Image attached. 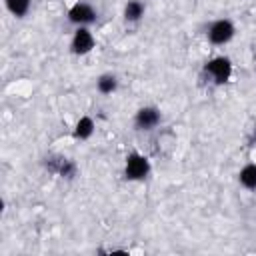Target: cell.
<instances>
[{
	"label": "cell",
	"mask_w": 256,
	"mask_h": 256,
	"mask_svg": "<svg viewBox=\"0 0 256 256\" xmlns=\"http://www.w3.org/2000/svg\"><path fill=\"white\" fill-rule=\"evenodd\" d=\"M148 172H150V162L142 154L138 152L128 154L126 164H124V176L128 180H142L148 176Z\"/></svg>",
	"instance_id": "6da1fadb"
},
{
	"label": "cell",
	"mask_w": 256,
	"mask_h": 256,
	"mask_svg": "<svg viewBox=\"0 0 256 256\" xmlns=\"http://www.w3.org/2000/svg\"><path fill=\"white\" fill-rule=\"evenodd\" d=\"M204 72L214 80V84H224V82H228V78L232 74V64L228 58L218 56L204 64Z\"/></svg>",
	"instance_id": "7a4b0ae2"
},
{
	"label": "cell",
	"mask_w": 256,
	"mask_h": 256,
	"mask_svg": "<svg viewBox=\"0 0 256 256\" xmlns=\"http://www.w3.org/2000/svg\"><path fill=\"white\" fill-rule=\"evenodd\" d=\"M232 36H234V24L226 18L212 22L208 28V40L212 44H226L228 40H232Z\"/></svg>",
	"instance_id": "3957f363"
},
{
	"label": "cell",
	"mask_w": 256,
	"mask_h": 256,
	"mask_svg": "<svg viewBox=\"0 0 256 256\" xmlns=\"http://www.w3.org/2000/svg\"><path fill=\"white\" fill-rule=\"evenodd\" d=\"M68 20L72 24H78V26H86V24H92L96 20V10L86 4V2H76L70 10H68Z\"/></svg>",
	"instance_id": "277c9868"
},
{
	"label": "cell",
	"mask_w": 256,
	"mask_h": 256,
	"mask_svg": "<svg viewBox=\"0 0 256 256\" xmlns=\"http://www.w3.org/2000/svg\"><path fill=\"white\" fill-rule=\"evenodd\" d=\"M160 110L154 108V106H144L136 112V118H134V124L138 130H152L154 126L160 124Z\"/></svg>",
	"instance_id": "5b68a950"
},
{
	"label": "cell",
	"mask_w": 256,
	"mask_h": 256,
	"mask_svg": "<svg viewBox=\"0 0 256 256\" xmlns=\"http://www.w3.org/2000/svg\"><path fill=\"white\" fill-rule=\"evenodd\" d=\"M72 52L82 56V54H88L92 48H94V36L88 28L80 26L76 32H74V38H72V44H70Z\"/></svg>",
	"instance_id": "8992f818"
},
{
	"label": "cell",
	"mask_w": 256,
	"mask_h": 256,
	"mask_svg": "<svg viewBox=\"0 0 256 256\" xmlns=\"http://www.w3.org/2000/svg\"><path fill=\"white\" fill-rule=\"evenodd\" d=\"M238 178H240V184H242L244 188L256 190V164H246V166L240 170Z\"/></svg>",
	"instance_id": "52a82bcc"
},
{
	"label": "cell",
	"mask_w": 256,
	"mask_h": 256,
	"mask_svg": "<svg viewBox=\"0 0 256 256\" xmlns=\"http://www.w3.org/2000/svg\"><path fill=\"white\" fill-rule=\"evenodd\" d=\"M142 16H144V4L140 0H130L124 6V18L128 22H138Z\"/></svg>",
	"instance_id": "ba28073f"
},
{
	"label": "cell",
	"mask_w": 256,
	"mask_h": 256,
	"mask_svg": "<svg viewBox=\"0 0 256 256\" xmlns=\"http://www.w3.org/2000/svg\"><path fill=\"white\" fill-rule=\"evenodd\" d=\"M92 132H94V122H92V118H88V116L80 118V120H78V124H76L74 136H76V138H80V140H86L88 136H92Z\"/></svg>",
	"instance_id": "9c48e42d"
},
{
	"label": "cell",
	"mask_w": 256,
	"mask_h": 256,
	"mask_svg": "<svg viewBox=\"0 0 256 256\" xmlns=\"http://www.w3.org/2000/svg\"><path fill=\"white\" fill-rule=\"evenodd\" d=\"M96 86H98V90H100L102 94H112V92L116 90V86H118V80H116L114 74H102V76L98 78Z\"/></svg>",
	"instance_id": "30bf717a"
},
{
	"label": "cell",
	"mask_w": 256,
	"mask_h": 256,
	"mask_svg": "<svg viewBox=\"0 0 256 256\" xmlns=\"http://www.w3.org/2000/svg\"><path fill=\"white\" fill-rule=\"evenodd\" d=\"M6 6L16 18H22L30 10V0H6Z\"/></svg>",
	"instance_id": "8fae6325"
}]
</instances>
